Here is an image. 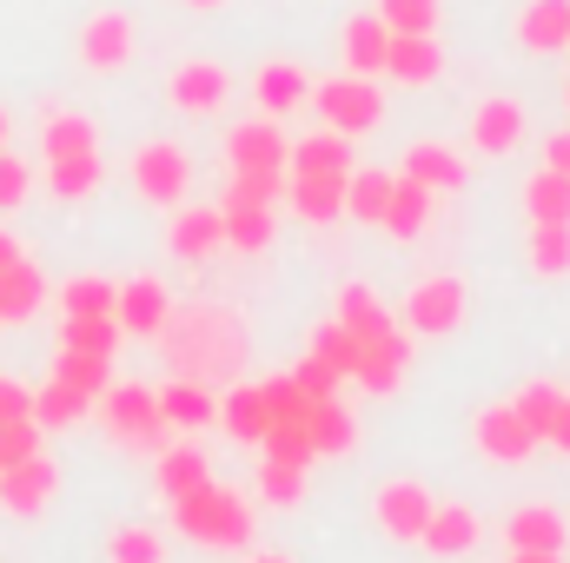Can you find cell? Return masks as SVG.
Segmentation results:
<instances>
[{
	"label": "cell",
	"mask_w": 570,
	"mask_h": 563,
	"mask_svg": "<svg viewBox=\"0 0 570 563\" xmlns=\"http://www.w3.org/2000/svg\"><path fill=\"white\" fill-rule=\"evenodd\" d=\"M166 365L173 378H199V385H219L246 365V325L233 305H173L166 318Z\"/></svg>",
	"instance_id": "cell-1"
},
{
	"label": "cell",
	"mask_w": 570,
	"mask_h": 563,
	"mask_svg": "<svg viewBox=\"0 0 570 563\" xmlns=\"http://www.w3.org/2000/svg\"><path fill=\"white\" fill-rule=\"evenodd\" d=\"M173 524H179V537H193V544H206V551H246L253 544V504L239 497V491H226V484H199V491H186V497H173Z\"/></svg>",
	"instance_id": "cell-2"
},
{
	"label": "cell",
	"mask_w": 570,
	"mask_h": 563,
	"mask_svg": "<svg viewBox=\"0 0 570 563\" xmlns=\"http://www.w3.org/2000/svg\"><path fill=\"white\" fill-rule=\"evenodd\" d=\"M94 418L100 431L114 437V444H127V451H146V457H159L166 451V412H159V392H146V385H107L100 398H94Z\"/></svg>",
	"instance_id": "cell-3"
},
{
	"label": "cell",
	"mask_w": 570,
	"mask_h": 563,
	"mask_svg": "<svg viewBox=\"0 0 570 563\" xmlns=\"http://www.w3.org/2000/svg\"><path fill=\"white\" fill-rule=\"evenodd\" d=\"M312 107H318V120L332 127V134H372L379 120H385V93H379V80H365V73H338V80H312Z\"/></svg>",
	"instance_id": "cell-4"
},
{
	"label": "cell",
	"mask_w": 570,
	"mask_h": 563,
	"mask_svg": "<svg viewBox=\"0 0 570 563\" xmlns=\"http://www.w3.org/2000/svg\"><path fill=\"white\" fill-rule=\"evenodd\" d=\"M127 179H134V192H140L146 206H186V192H193V159H186L179 140H146V146H134V159H127Z\"/></svg>",
	"instance_id": "cell-5"
},
{
	"label": "cell",
	"mask_w": 570,
	"mask_h": 563,
	"mask_svg": "<svg viewBox=\"0 0 570 563\" xmlns=\"http://www.w3.org/2000/svg\"><path fill=\"white\" fill-rule=\"evenodd\" d=\"M431 497L419 477H385L379 491H372V517H379V531L392 537V544H419L425 537V517H431Z\"/></svg>",
	"instance_id": "cell-6"
},
{
	"label": "cell",
	"mask_w": 570,
	"mask_h": 563,
	"mask_svg": "<svg viewBox=\"0 0 570 563\" xmlns=\"http://www.w3.org/2000/svg\"><path fill=\"white\" fill-rule=\"evenodd\" d=\"M134 47H140L134 13H120V7L87 13V27H80V67H87V73H120V67L134 60Z\"/></svg>",
	"instance_id": "cell-7"
},
{
	"label": "cell",
	"mask_w": 570,
	"mask_h": 563,
	"mask_svg": "<svg viewBox=\"0 0 570 563\" xmlns=\"http://www.w3.org/2000/svg\"><path fill=\"white\" fill-rule=\"evenodd\" d=\"M464 305H471V292H464V279L438 273V279H419L412 292H405V325H412L419 338H444V332H458Z\"/></svg>",
	"instance_id": "cell-8"
},
{
	"label": "cell",
	"mask_w": 570,
	"mask_h": 563,
	"mask_svg": "<svg viewBox=\"0 0 570 563\" xmlns=\"http://www.w3.org/2000/svg\"><path fill=\"white\" fill-rule=\"evenodd\" d=\"M53 491H60V464L47 451H33V457H20V464L0 471V511L7 517H40L53 504Z\"/></svg>",
	"instance_id": "cell-9"
},
{
	"label": "cell",
	"mask_w": 570,
	"mask_h": 563,
	"mask_svg": "<svg viewBox=\"0 0 570 563\" xmlns=\"http://www.w3.org/2000/svg\"><path fill=\"white\" fill-rule=\"evenodd\" d=\"M166 100H173L179 113L206 120V113H219V107L233 100V73H226L219 60H179L173 80H166Z\"/></svg>",
	"instance_id": "cell-10"
},
{
	"label": "cell",
	"mask_w": 570,
	"mask_h": 563,
	"mask_svg": "<svg viewBox=\"0 0 570 563\" xmlns=\"http://www.w3.org/2000/svg\"><path fill=\"white\" fill-rule=\"evenodd\" d=\"M471 437H478V451L491 457V464H524V457H538V431L518 418V405H491V412H478L471 424Z\"/></svg>",
	"instance_id": "cell-11"
},
{
	"label": "cell",
	"mask_w": 570,
	"mask_h": 563,
	"mask_svg": "<svg viewBox=\"0 0 570 563\" xmlns=\"http://www.w3.org/2000/svg\"><path fill=\"white\" fill-rule=\"evenodd\" d=\"M114 318H120V332L127 338H159L166 332V318H173V292H166V279H127L120 292H114Z\"/></svg>",
	"instance_id": "cell-12"
},
{
	"label": "cell",
	"mask_w": 570,
	"mask_h": 563,
	"mask_svg": "<svg viewBox=\"0 0 570 563\" xmlns=\"http://www.w3.org/2000/svg\"><path fill=\"white\" fill-rule=\"evenodd\" d=\"M226 246V213L219 206H173V226H166V253L199 266Z\"/></svg>",
	"instance_id": "cell-13"
},
{
	"label": "cell",
	"mask_w": 570,
	"mask_h": 563,
	"mask_svg": "<svg viewBox=\"0 0 570 563\" xmlns=\"http://www.w3.org/2000/svg\"><path fill=\"white\" fill-rule=\"evenodd\" d=\"M285 152H292V140L279 134L273 113H266V120H246V127L226 134V159H233V172H285Z\"/></svg>",
	"instance_id": "cell-14"
},
{
	"label": "cell",
	"mask_w": 570,
	"mask_h": 563,
	"mask_svg": "<svg viewBox=\"0 0 570 563\" xmlns=\"http://www.w3.org/2000/svg\"><path fill=\"white\" fill-rule=\"evenodd\" d=\"M438 73H444V47H438V33H392L385 80H399V87H431Z\"/></svg>",
	"instance_id": "cell-15"
},
{
	"label": "cell",
	"mask_w": 570,
	"mask_h": 563,
	"mask_svg": "<svg viewBox=\"0 0 570 563\" xmlns=\"http://www.w3.org/2000/svg\"><path fill=\"white\" fill-rule=\"evenodd\" d=\"M504 544L511 551H564L570 544V524L558 504H518L504 517Z\"/></svg>",
	"instance_id": "cell-16"
},
{
	"label": "cell",
	"mask_w": 570,
	"mask_h": 563,
	"mask_svg": "<svg viewBox=\"0 0 570 563\" xmlns=\"http://www.w3.org/2000/svg\"><path fill=\"white\" fill-rule=\"evenodd\" d=\"M478 537H484V524H478L471 504H431L419 544H425L431 557H464V551H478Z\"/></svg>",
	"instance_id": "cell-17"
},
{
	"label": "cell",
	"mask_w": 570,
	"mask_h": 563,
	"mask_svg": "<svg viewBox=\"0 0 570 563\" xmlns=\"http://www.w3.org/2000/svg\"><path fill=\"white\" fill-rule=\"evenodd\" d=\"M345 179L352 172H292V213L305 226H332L345 213Z\"/></svg>",
	"instance_id": "cell-18"
},
{
	"label": "cell",
	"mask_w": 570,
	"mask_h": 563,
	"mask_svg": "<svg viewBox=\"0 0 570 563\" xmlns=\"http://www.w3.org/2000/svg\"><path fill=\"white\" fill-rule=\"evenodd\" d=\"M405 338L399 332H385V338H365L358 345V365H352V378L372 392V398H385V392H399V378H405Z\"/></svg>",
	"instance_id": "cell-19"
},
{
	"label": "cell",
	"mask_w": 570,
	"mask_h": 563,
	"mask_svg": "<svg viewBox=\"0 0 570 563\" xmlns=\"http://www.w3.org/2000/svg\"><path fill=\"white\" fill-rule=\"evenodd\" d=\"M385 53H392V27H385L379 13H352V20H345V73L379 80V73H385Z\"/></svg>",
	"instance_id": "cell-20"
},
{
	"label": "cell",
	"mask_w": 570,
	"mask_h": 563,
	"mask_svg": "<svg viewBox=\"0 0 570 563\" xmlns=\"http://www.w3.org/2000/svg\"><path fill=\"white\" fill-rule=\"evenodd\" d=\"M253 100H259V113H292V107H305L312 100V80H305V67H292V60H266L259 73H253Z\"/></svg>",
	"instance_id": "cell-21"
},
{
	"label": "cell",
	"mask_w": 570,
	"mask_h": 563,
	"mask_svg": "<svg viewBox=\"0 0 570 563\" xmlns=\"http://www.w3.org/2000/svg\"><path fill=\"white\" fill-rule=\"evenodd\" d=\"M159 412H166L173 431H199V424L219 418V392L199 385V378H173V385H159Z\"/></svg>",
	"instance_id": "cell-22"
},
{
	"label": "cell",
	"mask_w": 570,
	"mask_h": 563,
	"mask_svg": "<svg viewBox=\"0 0 570 563\" xmlns=\"http://www.w3.org/2000/svg\"><path fill=\"white\" fill-rule=\"evenodd\" d=\"M219 424H226L239 444H259V437L273 431V398H266V385H233V392L219 398Z\"/></svg>",
	"instance_id": "cell-23"
},
{
	"label": "cell",
	"mask_w": 570,
	"mask_h": 563,
	"mask_svg": "<svg viewBox=\"0 0 570 563\" xmlns=\"http://www.w3.org/2000/svg\"><path fill=\"white\" fill-rule=\"evenodd\" d=\"M40 152L47 159H73V152H100V127L87 113H67V107H47L40 113Z\"/></svg>",
	"instance_id": "cell-24"
},
{
	"label": "cell",
	"mask_w": 570,
	"mask_h": 563,
	"mask_svg": "<svg viewBox=\"0 0 570 563\" xmlns=\"http://www.w3.org/2000/svg\"><path fill=\"white\" fill-rule=\"evenodd\" d=\"M153 477H159V497L173 504V497L199 491V484L213 477V464H206V451H199V444H166V451L153 457Z\"/></svg>",
	"instance_id": "cell-25"
},
{
	"label": "cell",
	"mask_w": 570,
	"mask_h": 563,
	"mask_svg": "<svg viewBox=\"0 0 570 563\" xmlns=\"http://www.w3.org/2000/svg\"><path fill=\"white\" fill-rule=\"evenodd\" d=\"M518 140H524V107H518V100H484V107L471 113V146H478V152L498 159V152H511Z\"/></svg>",
	"instance_id": "cell-26"
},
{
	"label": "cell",
	"mask_w": 570,
	"mask_h": 563,
	"mask_svg": "<svg viewBox=\"0 0 570 563\" xmlns=\"http://www.w3.org/2000/svg\"><path fill=\"white\" fill-rule=\"evenodd\" d=\"M405 179H419L431 192H458V186H464V159L438 140H412L405 146Z\"/></svg>",
	"instance_id": "cell-27"
},
{
	"label": "cell",
	"mask_w": 570,
	"mask_h": 563,
	"mask_svg": "<svg viewBox=\"0 0 570 563\" xmlns=\"http://www.w3.org/2000/svg\"><path fill=\"white\" fill-rule=\"evenodd\" d=\"M352 437H358V424H352V412H345L338 398H312V418H305V444H312V457H345Z\"/></svg>",
	"instance_id": "cell-28"
},
{
	"label": "cell",
	"mask_w": 570,
	"mask_h": 563,
	"mask_svg": "<svg viewBox=\"0 0 570 563\" xmlns=\"http://www.w3.org/2000/svg\"><path fill=\"white\" fill-rule=\"evenodd\" d=\"M40 305H47V279H40V266H33V259H13V266L0 273V325L33 318Z\"/></svg>",
	"instance_id": "cell-29"
},
{
	"label": "cell",
	"mask_w": 570,
	"mask_h": 563,
	"mask_svg": "<svg viewBox=\"0 0 570 563\" xmlns=\"http://www.w3.org/2000/svg\"><path fill=\"white\" fill-rule=\"evenodd\" d=\"M518 40H524L531 53L570 47V0H531V7L518 13Z\"/></svg>",
	"instance_id": "cell-30"
},
{
	"label": "cell",
	"mask_w": 570,
	"mask_h": 563,
	"mask_svg": "<svg viewBox=\"0 0 570 563\" xmlns=\"http://www.w3.org/2000/svg\"><path fill=\"white\" fill-rule=\"evenodd\" d=\"M100 179H107V166H100V152H73V159H47V192H53V199H67V206H80V199H94V192H100Z\"/></svg>",
	"instance_id": "cell-31"
},
{
	"label": "cell",
	"mask_w": 570,
	"mask_h": 563,
	"mask_svg": "<svg viewBox=\"0 0 570 563\" xmlns=\"http://www.w3.org/2000/svg\"><path fill=\"white\" fill-rule=\"evenodd\" d=\"M431 199H438L431 186H419V179L399 172V179H392V206H385V233H392V239H419L431 226Z\"/></svg>",
	"instance_id": "cell-32"
},
{
	"label": "cell",
	"mask_w": 570,
	"mask_h": 563,
	"mask_svg": "<svg viewBox=\"0 0 570 563\" xmlns=\"http://www.w3.org/2000/svg\"><path fill=\"white\" fill-rule=\"evenodd\" d=\"M87 412H94V398L73 392L67 378H47V385L33 392V424H40V431H67V424H80Z\"/></svg>",
	"instance_id": "cell-33"
},
{
	"label": "cell",
	"mask_w": 570,
	"mask_h": 563,
	"mask_svg": "<svg viewBox=\"0 0 570 563\" xmlns=\"http://www.w3.org/2000/svg\"><path fill=\"white\" fill-rule=\"evenodd\" d=\"M524 213H531V226H570V179L564 172H531L524 179Z\"/></svg>",
	"instance_id": "cell-34"
},
{
	"label": "cell",
	"mask_w": 570,
	"mask_h": 563,
	"mask_svg": "<svg viewBox=\"0 0 570 563\" xmlns=\"http://www.w3.org/2000/svg\"><path fill=\"white\" fill-rule=\"evenodd\" d=\"M338 325H345L358 345L392 332V318H385V305H379V292H372V285H345V292H338Z\"/></svg>",
	"instance_id": "cell-35"
},
{
	"label": "cell",
	"mask_w": 570,
	"mask_h": 563,
	"mask_svg": "<svg viewBox=\"0 0 570 563\" xmlns=\"http://www.w3.org/2000/svg\"><path fill=\"white\" fill-rule=\"evenodd\" d=\"M292 172H352V146H345V134H305V140H292Z\"/></svg>",
	"instance_id": "cell-36"
},
{
	"label": "cell",
	"mask_w": 570,
	"mask_h": 563,
	"mask_svg": "<svg viewBox=\"0 0 570 563\" xmlns=\"http://www.w3.org/2000/svg\"><path fill=\"white\" fill-rule=\"evenodd\" d=\"M385 206H392V172H352L345 179V213L365 219V226H385Z\"/></svg>",
	"instance_id": "cell-37"
},
{
	"label": "cell",
	"mask_w": 570,
	"mask_h": 563,
	"mask_svg": "<svg viewBox=\"0 0 570 563\" xmlns=\"http://www.w3.org/2000/svg\"><path fill=\"white\" fill-rule=\"evenodd\" d=\"M219 213H226V246L233 253H266L273 246V206H226L219 199Z\"/></svg>",
	"instance_id": "cell-38"
},
{
	"label": "cell",
	"mask_w": 570,
	"mask_h": 563,
	"mask_svg": "<svg viewBox=\"0 0 570 563\" xmlns=\"http://www.w3.org/2000/svg\"><path fill=\"white\" fill-rule=\"evenodd\" d=\"M60 345H67V352H100V358H114V352H120V318H114V312L67 318V325H60Z\"/></svg>",
	"instance_id": "cell-39"
},
{
	"label": "cell",
	"mask_w": 570,
	"mask_h": 563,
	"mask_svg": "<svg viewBox=\"0 0 570 563\" xmlns=\"http://www.w3.org/2000/svg\"><path fill=\"white\" fill-rule=\"evenodd\" d=\"M53 378H67L73 392L100 398V392L114 385V358H100V352H67V345H60V358H53Z\"/></svg>",
	"instance_id": "cell-40"
},
{
	"label": "cell",
	"mask_w": 570,
	"mask_h": 563,
	"mask_svg": "<svg viewBox=\"0 0 570 563\" xmlns=\"http://www.w3.org/2000/svg\"><path fill=\"white\" fill-rule=\"evenodd\" d=\"M524 259H531V273H544V279H564V273H570V226H531V239H524Z\"/></svg>",
	"instance_id": "cell-41"
},
{
	"label": "cell",
	"mask_w": 570,
	"mask_h": 563,
	"mask_svg": "<svg viewBox=\"0 0 570 563\" xmlns=\"http://www.w3.org/2000/svg\"><path fill=\"white\" fill-rule=\"evenodd\" d=\"M259 497H266L273 511H292V504L305 497V464H292V457H259Z\"/></svg>",
	"instance_id": "cell-42"
},
{
	"label": "cell",
	"mask_w": 570,
	"mask_h": 563,
	"mask_svg": "<svg viewBox=\"0 0 570 563\" xmlns=\"http://www.w3.org/2000/svg\"><path fill=\"white\" fill-rule=\"evenodd\" d=\"M107 563H166V537L153 524H120L107 537Z\"/></svg>",
	"instance_id": "cell-43"
},
{
	"label": "cell",
	"mask_w": 570,
	"mask_h": 563,
	"mask_svg": "<svg viewBox=\"0 0 570 563\" xmlns=\"http://www.w3.org/2000/svg\"><path fill=\"white\" fill-rule=\"evenodd\" d=\"M114 292H120V285H114V279H94V273H87V279H67V285H60V312H67V318L114 312Z\"/></svg>",
	"instance_id": "cell-44"
},
{
	"label": "cell",
	"mask_w": 570,
	"mask_h": 563,
	"mask_svg": "<svg viewBox=\"0 0 570 563\" xmlns=\"http://www.w3.org/2000/svg\"><path fill=\"white\" fill-rule=\"evenodd\" d=\"M312 358H325L338 378H352V365H358V338L332 318V325H318V332H312Z\"/></svg>",
	"instance_id": "cell-45"
},
{
	"label": "cell",
	"mask_w": 570,
	"mask_h": 563,
	"mask_svg": "<svg viewBox=\"0 0 570 563\" xmlns=\"http://www.w3.org/2000/svg\"><path fill=\"white\" fill-rule=\"evenodd\" d=\"M379 20L392 33H438V0H379Z\"/></svg>",
	"instance_id": "cell-46"
},
{
	"label": "cell",
	"mask_w": 570,
	"mask_h": 563,
	"mask_svg": "<svg viewBox=\"0 0 570 563\" xmlns=\"http://www.w3.org/2000/svg\"><path fill=\"white\" fill-rule=\"evenodd\" d=\"M511 405H518V418H524L531 431H538V437H544V431H551V418H558V405H564V392L538 378V385H524V392H518Z\"/></svg>",
	"instance_id": "cell-47"
},
{
	"label": "cell",
	"mask_w": 570,
	"mask_h": 563,
	"mask_svg": "<svg viewBox=\"0 0 570 563\" xmlns=\"http://www.w3.org/2000/svg\"><path fill=\"white\" fill-rule=\"evenodd\" d=\"M27 192H33V166H27L13 146H0V213H20Z\"/></svg>",
	"instance_id": "cell-48"
},
{
	"label": "cell",
	"mask_w": 570,
	"mask_h": 563,
	"mask_svg": "<svg viewBox=\"0 0 570 563\" xmlns=\"http://www.w3.org/2000/svg\"><path fill=\"white\" fill-rule=\"evenodd\" d=\"M279 192H285V172H233L226 206H273Z\"/></svg>",
	"instance_id": "cell-49"
},
{
	"label": "cell",
	"mask_w": 570,
	"mask_h": 563,
	"mask_svg": "<svg viewBox=\"0 0 570 563\" xmlns=\"http://www.w3.org/2000/svg\"><path fill=\"white\" fill-rule=\"evenodd\" d=\"M33 451H40V424L33 418H7L0 424V471L20 464V457H33Z\"/></svg>",
	"instance_id": "cell-50"
},
{
	"label": "cell",
	"mask_w": 570,
	"mask_h": 563,
	"mask_svg": "<svg viewBox=\"0 0 570 563\" xmlns=\"http://www.w3.org/2000/svg\"><path fill=\"white\" fill-rule=\"evenodd\" d=\"M292 378H298V385H305V392H312V398H332V385H338V372H332V365H325V358H312V352H305V365H298V372H292Z\"/></svg>",
	"instance_id": "cell-51"
},
{
	"label": "cell",
	"mask_w": 570,
	"mask_h": 563,
	"mask_svg": "<svg viewBox=\"0 0 570 563\" xmlns=\"http://www.w3.org/2000/svg\"><path fill=\"white\" fill-rule=\"evenodd\" d=\"M7 418H33V392L20 378H0V424Z\"/></svg>",
	"instance_id": "cell-52"
},
{
	"label": "cell",
	"mask_w": 570,
	"mask_h": 563,
	"mask_svg": "<svg viewBox=\"0 0 570 563\" xmlns=\"http://www.w3.org/2000/svg\"><path fill=\"white\" fill-rule=\"evenodd\" d=\"M544 166H551V172H564V179H570V127H564V134H551V140H544Z\"/></svg>",
	"instance_id": "cell-53"
},
{
	"label": "cell",
	"mask_w": 570,
	"mask_h": 563,
	"mask_svg": "<svg viewBox=\"0 0 570 563\" xmlns=\"http://www.w3.org/2000/svg\"><path fill=\"white\" fill-rule=\"evenodd\" d=\"M544 444L570 457V392H564V405H558V418H551V431H544Z\"/></svg>",
	"instance_id": "cell-54"
},
{
	"label": "cell",
	"mask_w": 570,
	"mask_h": 563,
	"mask_svg": "<svg viewBox=\"0 0 570 563\" xmlns=\"http://www.w3.org/2000/svg\"><path fill=\"white\" fill-rule=\"evenodd\" d=\"M13 259H27V253H20V239H13V233H7V226H0V273H7V266H13Z\"/></svg>",
	"instance_id": "cell-55"
},
{
	"label": "cell",
	"mask_w": 570,
	"mask_h": 563,
	"mask_svg": "<svg viewBox=\"0 0 570 563\" xmlns=\"http://www.w3.org/2000/svg\"><path fill=\"white\" fill-rule=\"evenodd\" d=\"M511 563H564V551H511Z\"/></svg>",
	"instance_id": "cell-56"
},
{
	"label": "cell",
	"mask_w": 570,
	"mask_h": 563,
	"mask_svg": "<svg viewBox=\"0 0 570 563\" xmlns=\"http://www.w3.org/2000/svg\"><path fill=\"white\" fill-rule=\"evenodd\" d=\"M246 563H292V557H279V551H253Z\"/></svg>",
	"instance_id": "cell-57"
},
{
	"label": "cell",
	"mask_w": 570,
	"mask_h": 563,
	"mask_svg": "<svg viewBox=\"0 0 570 563\" xmlns=\"http://www.w3.org/2000/svg\"><path fill=\"white\" fill-rule=\"evenodd\" d=\"M13 140V120H7V107H0V146Z\"/></svg>",
	"instance_id": "cell-58"
},
{
	"label": "cell",
	"mask_w": 570,
	"mask_h": 563,
	"mask_svg": "<svg viewBox=\"0 0 570 563\" xmlns=\"http://www.w3.org/2000/svg\"><path fill=\"white\" fill-rule=\"evenodd\" d=\"M186 7H199V13H213V7H226V0H186Z\"/></svg>",
	"instance_id": "cell-59"
},
{
	"label": "cell",
	"mask_w": 570,
	"mask_h": 563,
	"mask_svg": "<svg viewBox=\"0 0 570 563\" xmlns=\"http://www.w3.org/2000/svg\"><path fill=\"white\" fill-rule=\"evenodd\" d=\"M564 100H570V80H564Z\"/></svg>",
	"instance_id": "cell-60"
}]
</instances>
